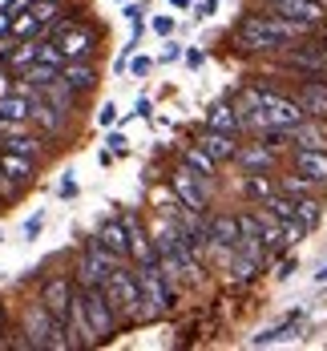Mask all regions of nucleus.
Returning a JSON list of instances; mask_svg holds the SVG:
<instances>
[{
	"label": "nucleus",
	"mask_w": 327,
	"mask_h": 351,
	"mask_svg": "<svg viewBox=\"0 0 327 351\" xmlns=\"http://www.w3.org/2000/svg\"><path fill=\"white\" fill-rule=\"evenodd\" d=\"M315 29L303 25V21H287V16H275V12H247L234 29V49L239 53H251V57H279L291 40H303Z\"/></svg>",
	"instance_id": "obj_1"
},
{
	"label": "nucleus",
	"mask_w": 327,
	"mask_h": 351,
	"mask_svg": "<svg viewBox=\"0 0 327 351\" xmlns=\"http://www.w3.org/2000/svg\"><path fill=\"white\" fill-rule=\"evenodd\" d=\"M21 343L25 348H49V351H69V331H65V323L53 315L40 299L33 303H25V311H21Z\"/></svg>",
	"instance_id": "obj_2"
},
{
	"label": "nucleus",
	"mask_w": 327,
	"mask_h": 351,
	"mask_svg": "<svg viewBox=\"0 0 327 351\" xmlns=\"http://www.w3.org/2000/svg\"><path fill=\"white\" fill-rule=\"evenodd\" d=\"M279 65L291 77H324L327 81V40L324 36H303V40H291L287 49L279 53Z\"/></svg>",
	"instance_id": "obj_3"
},
{
	"label": "nucleus",
	"mask_w": 327,
	"mask_h": 351,
	"mask_svg": "<svg viewBox=\"0 0 327 351\" xmlns=\"http://www.w3.org/2000/svg\"><path fill=\"white\" fill-rule=\"evenodd\" d=\"M101 287H106L109 303L117 307V315L125 319V327L130 323H142V282H138V271H130V263L113 267Z\"/></svg>",
	"instance_id": "obj_4"
},
{
	"label": "nucleus",
	"mask_w": 327,
	"mask_h": 351,
	"mask_svg": "<svg viewBox=\"0 0 327 351\" xmlns=\"http://www.w3.org/2000/svg\"><path fill=\"white\" fill-rule=\"evenodd\" d=\"M113 267H121V263H117V258L109 254V246L93 234V239H85V246H81V258H77V267H73V279L81 282V287H101Z\"/></svg>",
	"instance_id": "obj_5"
},
{
	"label": "nucleus",
	"mask_w": 327,
	"mask_h": 351,
	"mask_svg": "<svg viewBox=\"0 0 327 351\" xmlns=\"http://www.w3.org/2000/svg\"><path fill=\"white\" fill-rule=\"evenodd\" d=\"M85 291V311H89V327H93V339L97 343H106L113 339L121 327H125V319L117 315V307L109 303L106 287H81Z\"/></svg>",
	"instance_id": "obj_6"
},
{
	"label": "nucleus",
	"mask_w": 327,
	"mask_h": 351,
	"mask_svg": "<svg viewBox=\"0 0 327 351\" xmlns=\"http://www.w3.org/2000/svg\"><path fill=\"white\" fill-rule=\"evenodd\" d=\"M210 182H215V178H198L190 166H178V170L170 174V190H174V198H178L182 206L206 214L210 210Z\"/></svg>",
	"instance_id": "obj_7"
},
{
	"label": "nucleus",
	"mask_w": 327,
	"mask_h": 351,
	"mask_svg": "<svg viewBox=\"0 0 327 351\" xmlns=\"http://www.w3.org/2000/svg\"><path fill=\"white\" fill-rule=\"evenodd\" d=\"M73 291H77V279H73L69 271H57V275H49V279L40 282V291H36V299L53 311V315L65 323V315H69V299Z\"/></svg>",
	"instance_id": "obj_8"
},
{
	"label": "nucleus",
	"mask_w": 327,
	"mask_h": 351,
	"mask_svg": "<svg viewBox=\"0 0 327 351\" xmlns=\"http://www.w3.org/2000/svg\"><path fill=\"white\" fill-rule=\"evenodd\" d=\"M263 12H275V16H287V21H303L311 29H324V21H327L319 0H263Z\"/></svg>",
	"instance_id": "obj_9"
},
{
	"label": "nucleus",
	"mask_w": 327,
	"mask_h": 351,
	"mask_svg": "<svg viewBox=\"0 0 327 351\" xmlns=\"http://www.w3.org/2000/svg\"><path fill=\"white\" fill-rule=\"evenodd\" d=\"M121 222H125V239H130V258H134L138 267H154V263H158V246H154V239H149L145 222L134 210L121 214Z\"/></svg>",
	"instance_id": "obj_10"
},
{
	"label": "nucleus",
	"mask_w": 327,
	"mask_h": 351,
	"mask_svg": "<svg viewBox=\"0 0 327 351\" xmlns=\"http://www.w3.org/2000/svg\"><path fill=\"white\" fill-rule=\"evenodd\" d=\"M65 331H69V348H93V327H89V311H85V291L77 282L69 299V315H65Z\"/></svg>",
	"instance_id": "obj_11"
},
{
	"label": "nucleus",
	"mask_w": 327,
	"mask_h": 351,
	"mask_svg": "<svg viewBox=\"0 0 327 351\" xmlns=\"http://www.w3.org/2000/svg\"><path fill=\"white\" fill-rule=\"evenodd\" d=\"M234 162H239L247 174H254V170L271 174V170L279 166V154H275V149H271L263 138H254V141H239V149H234Z\"/></svg>",
	"instance_id": "obj_12"
},
{
	"label": "nucleus",
	"mask_w": 327,
	"mask_h": 351,
	"mask_svg": "<svg viewBox=\"0 0 327 351\" xmlns=\"http://www.w3.org/2000/svg\"><path fill=\"white\" fill-rule=\"evenodd\" d=\"M291 97L299 101V109L307 117H324L327 121V81L324 77H299V85H295Z\"/></svg>",
	"instance_id": "obj_13"
},
{
	"label": "nucleus",
	"mask_w": 327,
	"mask_h": 351,
	"mask_svg": "<svg viewBox=\"0 0 327 351\" xmlns=\"http://www.w3.org/2000/svg\"><path fill=\"white\" fill-rule=\"evenodd\" d=\"M33 61H40V36H33V40H12L4 53H0V69L4 73H25Z\"/></svg>",
	"instance_id": "obj_14"
},
{
	"label": "nucleus",
	"mask_w": 327,
	"mask_h": 351,
	"mask_svg": "<svg viewBox=\"0 0 327 351\" xmlns=\"http://www.w3.org/2000/svg\"><path fill=\"white\" fill-rule=\"evenodd\" d=\"M29 125L45 130L49 138H65V125H69V117H61L57 109L45 101V93H36L33 101H29Z\"/></svg>",
	"instance_id": "obj_15"
},
{
	"label": "nucleus",
	"mask_w": 327,
	"mask_h": 351,
	"mask_svg": "<svg viewBox=\"0 0 327 351\" xmlns=\"http://www.w3.org/2000/svg\"><path fill=\"white\" fill-rule=\"evenodd\" d=\"M295 149H327V121L324 117H303L299 125H291Z\"/></svg>",
	"instance_id": "obj_16"
},
{
	"label": "nucleus",
	"mask_w": 327,
	"mask_h": 351,
	"mask_svg": "<svg viewBox=\"0 0 327 351\" xmlns=\"http://www.w3.org/2000/svg\"><path fill=\"white\" fill-rule=\"evenodd\" d=\"M198 145L215 158L218 166H226V162H234L239 138H234V134H222V130H202V134H198Z\"/></svg>",
	"instance_id": "obj_17"
},
{
	"label": "nucleus",
	"mask_w": 327,
	"mask_h": 351,
	"mask_svg": "<svg viewBox=\"0 0 327 351\" xmlns=\"http://www.w3.org/2000/svg\"><path fill=\"white\" fill-rule=\"evenodd\" d=\"M291 170L307 174L311 182H319V186L327 190V149H295V158H291Z\"/></svg>",
	"instance_id": "obj_18"
},
{
	"label": "nucleus",
	"mask_w": 327,
	"mask_h": 351,
	"mask_svg": "<svg viewBox=\"0 0 327 351\" xmlns=\"http://www.w3.org/2000/svg\"><path fill=\"white\" fill-rule=\"evenodd\" d=\"M57 73H61V81H65L69 89H77V93H89V89L97 85V69H93L89 57H81V61H65Z\"/></svg>",
	"instance_id": "obj_19"
},
{
	"label": "nucleus",
	"mask_w": 327,
	"mask_h": 351,
	"mask_svg": "<svg viewBox=\"0 0 327 351\" xmlns=\"http://www.w3.org/2000/svg\"><path fill=\"white\" fill-rule=\"evenodd\" d=\"M0 170L29 190L33 178H36V158H25V154H16V149H0Z\"/></svg>",
	"instance_id": "obj_20"
},
{
	"label": "nucleus",
	"mask_w": 327,
	"mask_h": 351,
	"mask_svg": "<svg viewBox=\"0 0 327 351\" xmlns=\"http://www.w3.org/2000/svg\"><path fill=\"white\" fill-rule=\"evenodd\" d=\"M97 239L109 246V254H113L117 263H134V258H130V239H125V222H121V218H106L101 230H97Z\"/></svg>",
	"instance_id": "obj_21"
},
{
	"label": "nucleus",
	"mask_w": 327,
	"mask_h": 351,
	"mask_svg": "<svg viewBox=\"0 0 327 351\" xmlns=\"http://www.w3.org/2000/svg\"><path fill=\"white\" fill-rule=\"evenodd\" d=\"M40 93H45V101L57 109L61 117H69V121L77 117V97H81V93H77V89H69V85L61 81V73H57V81H49Z\"/></svg>",
	"instance_id": "obj_22"
},
{
	"label": "nucleus",
	"mask_w": 327,
	"mask_h": 351,
	"mask_svg": "<svg viewBox=\"0 0 327 351\" xmlns=\"http://www.w3.org/2000/svg\"><path fill=\"white\" fill-rule=\"evenodd\" d=\"M206 130H222V134H247L243 130V113L230 106V101H218V106H210L206 109Z\"/></svg>",
	"instance_id": "obj_23"
},
{
	"label": "nucleus",
	"mask_w": 327,
	"mask_h": 351,
	"mask_svg": "<svg viewBox=\"0 0 327 351\" xmlns=\"http://www.w3.org/2000/svg\"><path fill=\"white\" fill-rule=\"evenodd\" d=\"M275 190H279V182H275L271 174H263V170H254V174H243V194L251 198L254 206H258V202H267Z\"/></svg>",
	"instance_id": "obj_24"
},
{
	"label": "nucleus",
	"mask_w": 327,
	"mask_h": 351,
	"mask_svg": "<svg viewBox=\"0 0 327 351\" xmlns=\"http://www.w3.org/2000/svg\"><path fill=\"white\" fill-rule=\"evenodd\" d=\"M275 182H279V190H283V194H291V198L324 194V186H319V182H311V178H307V174H299V170H291V174H279Z\"/></svg>",
	"instance_id": "obj_25"
},
{
	"label": "nucleus",
	"mask_w": 327,
	"mask_h": 351,
	"mask_svg": "<svg viewBox=\"0 0 327 351\" xmlns=\"http://www.w3.org/2000/svg\"><path fill=\"white\" fill-rule=\"evenodd\" d=\"M210 239L218 246H239V214H210Z\"/></svg>",
	"instance_id": "obj_26"
},
{
	"label": "nucleus",
	"mask_w": 327,
	"mask_h": 351,
	"mask_svg": "<svg viewBox=\"0 0 327 351\" xmlns=\"http://www.w3.org/2000/svg\"><path fill=\"white\" fill-rule=\"evenodd\" d=\"M0 149H16V154H25V158H45L49 149H45V141H36V138H29L25 130H16V134H4L0 138Z\"/></svg>",
	"instance_id": "obj_27"
},
{
	"label": "nucleus",
	"mask_w": 327,
	"mask_h": 351,
	"mask_svg": "<svg viewBox=\"0 0 327 351\" xmlns=\"http://www.w3.org/2000/svg\"><path fill=\"white\" fill-rule=\"evenodd\" d=\"M182 166H190L198 178H215V174H218V162L206 154V149H202V145H198V141H194V145H186V154H182Z\"/></svg>",
	"instance_id": "obj_28"
},
{
	"label": "nucleus",
	"mask_w": 327,
	"mask_h": 351,
	"mask_svg": "<svg viewBox=\"0 0 327 351\" xmlns=\"http://www.w3.org/2000/svg\"><path fill=\"white\" fill-rule=\"evenodd\" d=\"M0 113H4L8 121L29 125V97H21L16 89H4V93H0Z\"/></svg>",
	"instance_id": "obj_29"
},
{
	"label": "nucleus",
	"mask_w": 327,
	"mask_h": 351,
	"mask_svg": "<svg viewBox=\"0 0 327 351\" xmlns=\"http://www.w3.org/2000/svg\"><path fill=\"white\" fill-rule=\"evenodd\" d=\"M40 33H45V25L36 21L33 8H25V12L12 16V36H8V40H33V36H40Z\"/></svg>",
	"instance_id": "obj_30"
},
{
	"label": "nucleus",
	"mask_w": 327,
	"mask_h": 351,
	"mask_svg": "<svg viewBox=\"0 0 327 351\" xmlns=\"http://www.w3.org/2000/svg\"><path fill=\"white\" fill-rule=\"evenodd\" d=\"M319 214H324V202H319V194H307V198H295V218L311 230L315 222H319Z\"/></svg>",
	"instance_id": "obj_31"
},
{
	"label": "nucleus",
	"mask_w": 327,
	"mask_h": 351,
	"mask_svg": "<svg viewBox=\"0 0 327 351\" xmlns=\"http://www.w3.org/2000/svg\"><path fill=\"white\" fill-rule=\"evenodd\" d=\"M258 258H251V254H243V250H234V258H230V279H239V282H251L254 275H258Z\"/></svg>",
	"instance_id": "obj_32"
},
{
	"label": "nucleus",
	"mask_w": 327,
	"mask_h": 351,
	"mask_svg": "<svg viewBox=\"0 0 327 351\" xmlns=\"http://www.w3.org/2000/svg\"><path fill=\"white\" fill-rule=\"evenodd\" d=\"M16 77H21V81H29V85H40V89H45L49 81H57V65H49V61H33L29 69L16 73Z\"/></svg>",
	"instance_id": "obj_33"
},
{
	"label": "nucleus",
	"mask_w": 327,
	"mask_h": 351,
	"mask_svg": "<svg viewBox=\"0 0 327 351\" xmlns=\"http://www.w3.org/2000/svg\"><path fill=\"white\" fill-rule=\"evenodd\" d=\"M117 121H121V113H117V106H113V101H106V106L97 109V125H101V130H113Z\"/></svg>",
	"instance_id": "obj_34"
},
{
	"label": "nucleus",
	"mask_w": 327,
	"mask_h": 351,
	"mask_svg": "<svg viewBox=\"0 0 327 351\" xmlns=\"http://www.w3.org/2000/svg\"><path fill=\"white\" fill-rule=\"evenodd\" d=\"M149 29H154L158 36H170V33H174V16H166V12H158V16L149 21Z\"/></svg>",
	"instance_id": "obj_35"
},
{
	"label": "nucleus",
	"mask_w": 327,
	"mask_h": 351,
	"mask_svg": "<svg viewBox=\"0 0 327 351\" xmlns=\"http://www.w3.org/2000/svg\"><path fill=\"white\" fill-rule=\"evenodd\" d=\"M106 149H113V154H125V149H130V138H125L121 130H113V134L106 138Z\"/></svg>",
	"instance_id": "obj_36"
},
{
	"label": "nucleus",
	"mask_w": 327,
	"mask_h": 351,
	"mask_svg": "<svg viewBox=\"0 0 327 351\" xmlns=\"http://www.w3.org/2000/svg\"><path fill=\"white\" fill-rule=\"evenodd\" d=\"M33 0H0V12H8V16H16V12H25Z\"/></svg>",
	"instance_id": "obj_37"
},
{
	"label": "nucleus",
	"mask_w": 327,
	"mask_h": 351,
	"mask_svg": "<svg viewBox=\"0 0 327 351\" xmlns=\"http://www.w3.org/2000/svg\"><path fill=\"white\" fill-rule=\"evenodd\" d=\"M178 57H186V49H182L178 40H170V45H166V49H162V61H166V65H170V61H178Z\"/></svg>",
	"instance_id": "obj_38"
},
{
	"label": "nucleus",
	"mask_w": 327,
	"mask_h": 351,
	"mask_svg": "<svg viewBox=\"0 0 327 351\" xmlns=\"http://www.w3.org/2000/svg\"><path fill=\"white\" fill-rule=\"evenodd\" d=\"M215 12H218V0H202V4L194 8V16H198V21H210Z\"/></svg>",
	"instance_id": "obj_39"
},
{
	"label": "nucleus",
	"mask_w": 327,
	"mask_h": 351,
	"mask_svg": "<svg viewBox=\"0 0 327 351\" xmlns=\"http://www.w3.org/2000/svg\"><path fill=\"white\" fill-rule=\"evenodd\" d=\"M149 69H154V61H149V57H134V61H130V73H134V77H145Z\"/></svg>",
	"instance_id": "obj_40"
},
{
	"label": "nucleus",
	"mask_w": 327,
	"mask_h": 351,
	"mask_svg": "<svg viewBox=\"0 0 327 351\" xmlns=\"http://www.w3.org/2000/svg\"><path fill=\"white\" fill-rule=\"evenodd\" d=\"M40 226H45V214H33V218L25 222V239H36V234H40Z\"/></svg>",
	"instance_id": "obj_41"
},
{
	"label": "nucleus",
	"mask_w": 327,
	"mask_h": 351,
	"mask_svg": "<svg viewBox=\"0 0 327 351\" xmlns=\"http://www.w3.org/2000/svg\"><path fill=\"white\" fill-rule=\"evenodd\" d=\"M8 36H12V16L0 12V40H8Z\"/></svg>",
	"instance_id": "obj_42"
},
{
	"label": "nucleus",
	"mask_w": 327,
	"mask_h": 351,
	"mask_svg": "<svg viewBox=\"0 0 327 351\" xmlns=\"http://www.w3.org/2000/svg\"><path fill=\"white\" fill-rule=\"evenodd\" d=\"M149 97H138V106H134V113H130V117H149Z\"/></svg>",
	"instance_id": "obj_43"
},
{
	"label": "nucleus",
	"mask_w": 327,
	"mask_h": 351,
	"mask_svg": "<svg viewBox=\"0 0 327 351\" xmlns=\"http://www.w3.org/2000/svg\"><path fill=\"white\" fill-rule=\"evenodd\" d=\"M145 4H125V21H142Z\"/></svg>",
	"instance_id": "obj_44"
},
{
	"label": "nucleus",
	"mask_w": 327,
	"mask_h": 351,
	"mask_svg": "<svg viewBox=\"0 0 327 351\" xmlns=\"http://www.w3.org/2000/svg\"><path fill=\"white\" fill-rule=\"evenodd\" d=\"M73 194H77V182L65 178V182H61V198H73Z\"/></svg>",
	"instance_id": "obj_45"
},
{
	"label": "nucleus",
	"mask_w": 327,
	"mask_h": 351,
	"mask_svg": "<svg viewBox=\"0 0 327 351\" xmlns=\"http://www.w3.org/2000/svg\"><path fill=\"white\" fill-rule=\"evenodd\" d=\"M186 65H190V69H198V65H202V53H198V49H190V53H186Z\"/></svg>",
	"instance_id": "obj_46"
},
{
	"label": "nucleus",
	"mask_w": 327,
	"mask_h": 351,
	"mask_svg": "<svg viewBox=\"0 0 327 351\" xmlns=\"http://www.w3.org/2000/svg\"><path fill=\"white\" fill-rule=\"evenodd\" d=\"M291 271H295V258H287V263H279V271H275V275H279V279H287Z\"/></svg>",
	"instance_id": "obj_47"
},
{
	"label": "nucleus",
	"mask_w": 327,
	"mask_h": 351,
	"mask_svg": "<svg viewBox=\"0 0 327 351\" xmlns=\"http://www.w3.org/2000/svg\"><path fill=\"white\" fill-rule=\"evenodd\" d=\"M170 8H178V12H190V0H170Z\"/></svg>",
	"instance_id": "obj_48"
},
{
	"label": "nucleus",
	"mask_w": 327,
	"mask_h": 351,
	"mask_svg": "<svg viewBox=\"0 0 327 351\" xmlns=\"http://www.w3.org/2000/svg\"><path fill=\"white\" fill-rule=\"evenodd\" d=\"M0 335H8V315H4V307H0Z\"/></svg>",
	"instance_id": "obj_49"
},
{
	"label": "nucleus",
	"mask_w": 327,
	"mask_h": 351,
	"mask_svg": "<svg viewBox=\"0 0 327 351\" xmlns=\"http://www.w3.org/2000/svg\"><path fill=\"white\" fill-rule=\"evenodd\" d=\"M315 282H327V263L319 267V271H315Z\"/></svg>",
	"instance_id": "obj_50"
},
{
	"label": "nucleus",
	"mask_w": 327,
	"mask_h": 351,
	"mask_svg": "<svg viewBox=\"0 0 327 351\" xmlns=\"http://www.w3.org/2000/svg\"><path fill=\"white\" fill-rule=\"evenodd\" d=\"M0 239H4V230H0Z\"/></svg>",
	"instance_id": "obj_51"
}]
</instances>
